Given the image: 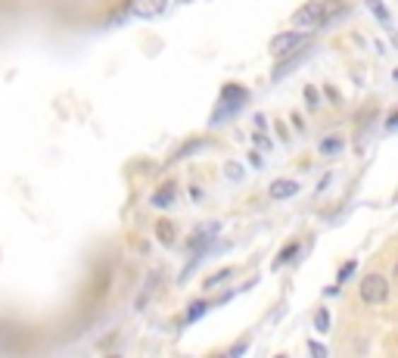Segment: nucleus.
Returning a JSON list of instances; mask_svg holds the SVG:
<instances>
[{"mask_svg":"<svg viewBox=\"0 0 398 358\" xmlns=\"http://www.w3.org/2000/svg\"><path fill=\"white\" fill-rule=\"evenodd\" d=\"M249 159H252V166H255V168H262V166H264V162H262V156H259V153H249Z\"/></svg>","mask_w":398,"mask_h":358,"instance_id":"aec40b11","label":"nucleus"},{"mask_svg":"<svg viewBox=\"0 0 398 358\" xmlns=\"http://www.w3.org/2000/svg\"><path fill=\"white\" fill-rule=\"evenodd\" d=\"M206 311H209V302H193V306H190V311H187V318H184V324H193V321H197V318H202V315H206Z\"/></svg>","mask_w":398,"mask_h":358,"instance_id":"9b49d317","label":"nucleus"},{"mask_svg":"<svg viewBox=\"0 0 398 358\" xmlns=\"http://www.w3.org/2000/svg\"><path fill=\"white\" fill-rule=\"evenodd\" d=\"M395 125H398V112L392 109V112H389V119H386V131H395Z\"/></svg>","mask_w":398,"mask_h":358,"instance_id":"f3484780","label":"nucleus"},{"mask_svg":"<svg viewBox=\"0 0 398 358\" xmlns=\"http://www.w3.org/2000/svg\"><path fill=\"white\" fill-rule=\"evenodd\" d=\"M355 271H358V259H349V262L336 271V287H330V293H339V290H342V284H346V280L352 277Z\"/></svg>","mask_w":398,"mask_h":358,"instance_id":"6e6552de","label":"nucleus"},{"mask_svg":"<svg viewBox=\"0 0 398 358\" xmlns=\"http://www.w3.org/2000/svg\"><path fill=\"white\" fill-rule=\"evenodd\" d=\"M368 6H370V13L373 16H377V19L380 22H383V25L389 28V25H392V16H389V10H386V4H383V0H368Z\"/></svg>","mask_w":398,"mask_h":358,"instance_id":"1a4fd4ad","label":"nucleus"},{"mask_svg":"<svg viewBox=\"0 0 398 358\" xmlns=\"http://www.w3.org/2000/svg\"><path fill=\"white\" fill-rule=\"evenodd\" d=\"M315 330H317V333H327V330H330V308H321V311L315 315Z\"/></svg>","mask_w":398,"mask_h":358,"instance_id":"f8f14e48","label":"nucleus"},{"mask_svg":"<svg viewBox=\"0 0 398 358\" xmlns=\"http://www.w3.org/2000/svg\"><path fill=\"white\" fill-rule=\"evenodd\" d=\"M230 277H233V268H221V271H215L212 277H206L202 287H206V290H215V287H221L224 280H230Z\"/></svg>","mask_w":398,"mask_h":358,"instance_id":"9d476101","label":"nucleus"},{"mask_svg":"<svg viewBox=\"0 0 398 358\" xmlns=\"http://www.w3.org/2000/svg\"><path fill=\"white\" fill-rule=\"evenodd\" d=\"M308 44V35H302V28H290V31H280V35L271 41L268 50L274 53V57H283V53L290 50H299V47Z\"/></svg>","mask_w":398,"mask_h":358,"instance_id":"7ed1b4c3","label":"nucleus"},{"mask_svg":"<svg viewBox=\"0 0 398 358\" xmlns=\"http://www.w3.org/2000/svg\"><path fill=\"white\" fill-rule=\"evenodd\" d=\"M389 290H392L389 277L386 275H377V271L364 275L361 284H358V296H361L364 306H383V302L389 299Z\"/></svg>","mask_w":398,"mask_h":358,"instance_id":"f257e3e1","label":"nucleus"},{"mask_svg":"<svg viewBox=\"0 0 398 358\" xmlns=\"http://www.w3.org/2000/svg\"><path fill=\"white\" fill-rule=\"evenodd\" d=\"M336 150H342V140H339V137L321 140V153H336Z\"/></svg>","mask_w":398,"mask_h":358,"instance_id":"4468645a","label":"nucleus"},{"mask_svg":"<svg viewBox=\"0 0 398 358\" xmlns=\"http://www.w3.org/2000/svg\"><path fill=\"white\" fill-rule=\"evenodd\" d=\"M299 253H302L299 240H290V243H286V246L277 253V259H274V271H277V268H283V265H290V262H293Z\"/></svg>","mask_w":398,"mask_h":358,"instance_id":"0eeeda50","label":"nucleus"},{"mask_svg":"<svg viewBox=\"0 0 398 358\" xmlns=\"http://www.w3.org/2000/svg\"><path fill=\"white\" fill-rule=\"evenodd\" d=\"M246 100H249V91L243 88V84H233V81H230V84H224V91H221V106H218L221 112H215V115H212V122L218 125V119H221V115H233L240 106L246 103Z\"/></svg>","mask_w":398,"mask_h":358,"instance_id":"f03ea898","label":"nucleus"},{"mask_svg":"<svg viewBox=\"0 0 398 358\" xmlns=\"http://www.w3.org/2000/svg\"><path fill=\"white\" fill-rule=\"evenodd\" d=\"M190 197L199 202V200H202V190H199V187H190Z\"/></svg>","mask_w":398,"mask_h":358,"instance_id":"412c9836","label":"nucleus"},{"mask_svg":"<svg viewBox=\"0 0 398 358\" xmlns=\"http://www.w3.org/2000/svg\"><path fill=\"white\" fill-rule=\"evenodd\" d=\"M175 200H177V184L175 181H165L150 197V202H153L156 209H171V206H175Z\"/></svg>","mask_w":398,"mask_h":358,"instance_id":"39448f33","label":"nucleus"},{"mask_svg":"<svg viewBox=\"0 0 398 358\" xmlns=\"http://www.w3.org/2000/svg\"><path fill=\"white\" fill-rule=\"evenodd\" d=\"M321 22H324V0H308V4L293 16V25H295V28L321 25Z\"/></svg>","mask_w":398,"mask_h":358,"instance_id":"20e7f679","label":"nucleus"},{"mask_svg":"<svg viewBox=\"0 0 398 358\" xmlns=\"http://www.w3.org/2000/svg\"><path fill=\"white\" fill-rule=\"evenodd\" d=\"M156 231H159V240H162L165 246L175 243V237H171V224H168V221H159V224H156Z\"/></svg>","mask_w":398,"mask_h":358,"instance_id":"ddd939ff","label":"nucleus"},{"mask_svg":"<svg viewBox=\"0 0 398 358\" xmlns=\"http://www.w3.org/2000/svg\"><path fill=\"white\" fill-rule=\"evenodd\" d=\"M305 100H308L311 106H315V103H317V91H315V88H308V91H305Z\"/></svg>","mask_w":398,"mask_h":358,"instance_id":"6ab92c4d","label":"nucleus"},{"mask_svg":"<svg viewBox=\"0 0 398 358\" xmlns=\"http://www.w3.org/2000/svg\"><path fill=\"white\" fill-rule=\"evenodd\" d=\"M224 171H228V178H230V181H240V178H243V168H240L237 162H230V166L224 168Z\"/></svg>","mask_w":398,"mask_h":358,"instance_id":"dca6fc26","label":"nucleus"},{"mask_svg":"<svg viewBox=\"0 0 398 358\" xmlns=\"http://www.w3.org/2000/svg\"><path fill=\"white\" fill-rule=\"evenodd\" d=\"M246 349H249V342H237V346H233V349H230V352H228V355H243V352H246Z\"/></svg>","mask_w":398,"mask_h":358,"instance_id":"a211bd4d","label":"nucleus"},{"mask_svg":"<svg viewBox=\"0 0 398 358\" xmlns=\"http://www.w3.org/2000/svg\"><path fill=\"white\" fill-rule=\"evenodd\" d=\"M308 352L317 355V358H327V355H330V352H327V346H321V342H315V340L308 342Z\"/></svg>","mask_w":398,"mask_h":358,"instance_id":"2eb2a0df","label":"nucleus"},{"mask_svg":"<svg viewBox=\"0 0 398 358\" xmlns=\"http://www.w3.org/2000/svg\"><path fill=\"white\" fill-rule=\"evenodd\" d=\"M299 193V181H293V178H280V181L271 184V197L274 200H290Z\"/></svg>","mask_w":398,"mask_h":358,"instance_id":"423d86ee","label":"nucleus"}]
</instances>
